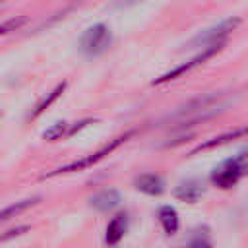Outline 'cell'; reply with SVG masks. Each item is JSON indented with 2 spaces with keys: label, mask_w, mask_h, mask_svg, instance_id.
Instances as JSON below:
<instances>
[{
  "label": "cell",
  "mask_w": 248,
  "mask_h": 248,
  "mask_svg": "<svg viewBox=\"0 0 248 248\" xmlns=\"http://www.w3.org/2000/svg\"><path fill=\"white\" fill-rule=\"evenodd\" d=\"M132 134H134V132H126L124 136H118V138L110 140L108 143H105L103 147H99L95 153H89V155H85V157H81V159H78V161H72V163H68V165H62V167H58V169L46 172L45 178L58 176V174H68V172H79V170H85V169L93 167L95 163H99L101 159H105L107 155H110L116 147H120L122 143H126V141L132 138Z\"/></svg>",
  "instance_id": "1"
},
{
  "label": "cell",
  "mask_w": 248,
  "mask_h": 248,
  "mask_svg": "<svg viewBox=\"0 0 248 248\" xmlns=\"http://www.w3.org/2000/svg\"><path fill=\"white\" fill-rule=\"evenodd\" d=\"M66 85H68L66 81H60V83H58V85H56V87H54V89H52V91H50V93H48V95H46V97H45L41 103H37V107L33 108V112L29 114V118L33 120V118H37L41 112H45V110H46V108H48V107H50V105H52V103H54V101H56V99H58V97L64 93Z\"/></svg>",
  "instance_id": "11"
},
{
  "label": "cell",
  "mask_w": 248,
  "mask_h": 248,
  "mask_svg": "<svg viewBox=\"0 0 248 248\" xmlns=\"http://www.w3.org/2000/svg\"><path fill=\"white\" fill-rule=\"evenodd\" d=\"M157 217H159V221H161V225H163V231H165V234H174L176 231H178V227H180V219H178V213H176V209L172 207V205H161L159 209H157Z\"/></svg>",
  "instance_id": "10"
},
{
  "label": "cell",
  "mask_w": 248,
  "mask_h": 248,
  "mask_svg": "<svg viewBox=\"0 0 248 248\" xmlns=\"http://www.w3.org/2000/svg\"><path fill=\"white\" fill-rule=\"evenodd\" d=\"M91 122H95V120H93V118H83V120H79V122H76V124H74L72 128H68V132H66V134H68V136H74V134H76L78 130H81V128H85V126H87V124H91Z\"/></svg>",
  "instance_id": "17"
},
{
  "label": "cell",
  "mask_w": 248,
  "mask_h": 248,
  "mask_svg": "<svg viewBox=\"0 0 248 248\" xmlns=\"http://www.w3.org/2000/svg\"><path fill=\"white\" fill-rule=\"evenodd\" d=\"M223 48V43H219V45H211V46H205L200 54H196L192 60H188L186 64H180V66H176L174 70H170V72H167V74H163V76H159L157 79H153V85H159V83H165V81H170V79H176L178 76H182V74H186V72H190L192 68H196V66H200V64H203L207 58H211L213 54H217L219 50Z\"/></svg>",
  "instance_id": "4"
},
{
  "label": "cell",
  "mask_w": 248,
  "mask_h": 248,
  "mask_svg": "<svg viewBox=\"0 0 248 248\" xmlns=\"http://www.w3.org/2000/svg\"><path fill=\"white\" fill-rule=\"evenodd\" d=\"M120 203V194L118 190L114 188H105L101 192H97L95 196H91L89 200V205L101 213H107V211H112L116 205Z\"/></svg>",
  "instance_id": "8"
},
{
  "label": "cell",
  "mask_w": 248,
  "mask_h": 248,
  "mask_svg": "<svg viewBox=\"0 0 248 248\" xmlns=\"http://www.w3.org/2000/svg\"><path fill=\"white\" fill-rule=\"evenodd\" d=\"M246 170H248L246 151H240L236 157L227 159V161H223L221 165H217V167L211 170L209 178H211V182H213L217 188L229 190V188L236 186V182L246 174Z\"/></svg>",
  "instance_id": "2"
},
{
  "label": "cell",
  "mask_w": 248,
  "mask_h": 248,
  "mask_svg": "<svg viewBox=\"0 0 248 248\" xmlns=\"http://www.w3.org/2000/svg\"><path fill=\"white\" fill-rule=\"evenodd\" d=\"M136 190L147 194V196H161L165 192V180L157 172H141L134 178Z\"/></svg>",
  "instance_id": "6"
},
{
  "label": "cell",
  "mask_w": 248,
  "mask_h": 248,
  "mask_svg": "<svg viewBox=\"0 0 248 248\" xmlns=\"http://www.w3.org/2000/svg\"><path fill=\"white\" fill-rule=\"evenodd\" d=\"M240 23V19L238 17H231V19H225L223 23H219L217 27H211V29H207L205 33H202V35H198L196 39H194V45H207V46H211V45H219V43H223V39L236 27Z\"/></svg>",
  "instance_id": "5"
},
{
  "label": "cell",
  "mask_w": 248,
  "mask_h": 248,
  "mask_svg": "<svg viewBox=\"0 0 248 248\" xmlns=\"http://www.w3.org/2000/svg\"><path fill=\"white\" fill-rule=\"evenodd\" d=\"M25 21H27V17H12V19H8V21H4V23H0V35H6V33H12V31H17L21 25H25Z\"/></svg>",
  "instance_id": "16"
},
{
  "label": "cell",
  "mask_w": 248,
  "mask_h": 248,
  "mask_svg": "<svg viewBox=\"0 0 248 248\" xmlns=\"http://www.w3.org/2000/svg\"><path fill=\"white\" fill-rule=\"evenodd\" d=\"M126 231H128V215H126V213H118V215H114V217L108 221V225H107V231H105V242H107L108 246L118 244V242L124 238Z\"/></svg>",
  "instance_id": "9"
},
{
  "label": "cell",
  "mask_w": 248,
  "mask_h": 248,
  "mask_svg": "<svg viewBox=\"0 0 248 248\" xmlns=\"http://www.w3.org/2000/svg\"><path fill=\"white\" fill-rule=\"evenodd\" d=\"M205 192V186L202 180H196V178H188V180H182L176 188H174V196L182 202H188V203H196Z\"/></svg>",
  "instance_id": "7"
},
{
  "label": "cell",
  "mask_w": 248,
  "mask_h": 248,
  "mask_svg": "<svg viewBox=\"0 0 248 248\" xmlns=\"http://www.w3.org/2000/svg\"><path fill=\"white\" fill-rule=\"evenodd\" d=\"M0 118H2V110H0Z\"/></svg>",
  "instance_id": "19"
},
{
  "label": "cell",
  "mask_w": 248,
  "mask_h": 248,
  "mask_svg": "<svg viewBox=\"0 0 248 248\" xmlns=\"http://www.w3.org/2000/svg\"><path fill=\"white\" fill-rule=\"evenodd\" d=\"M180 248H213V244H211V240H209V236H207V232L203 231H196V234L184 244V246H180Z\"/></svg>",
  "instance_id": "14"
},
{
  "label": "cell",
  "mask_w": 248,
  "mask_h": 248,
  "mask_svg": "<svg viewBox=\"0 0 248 248\" xmlns=\"http://www.w3.org/2000/svg\"><path fill=\"white\" fill-rule=\"evenodd\" d=\"M110 45H112V33L105 23H95L87 27L79 39V50L85 56H99L105 50H108Z\"/></svg>",
  "instance_id": "3"
},
{
  "label": "cell",
  "mask_w": 248,
  "mask_h": 248,
  "mask_svg": "<svg viewBox=\"0 0 248 248\" xmlns=\"http://www.w3.org/2000/svg\"><path fill=\"white\" fill-rule=\"evenodd\" d=\"M66 132H68V124H66V122H54L50 128H46V130L43 132V138L48 140V141H56V140H60Z\"/></svg>",
  "instance_id": "15"
},
{
  "label": "cell",
  "mask_w": 248,
  "mask_h": 248,
  "mask_svg": "<svg viewBox=\"0 0 248 248\" xmlns=\"http://www.w3.org/2000/svg\"><path fill=\"white\" fill-rule=\"evenodd\" d=\"M25 231H29V227H27V225L17 227V229H12V231H8L6 234H2V236H0V240H8V238H12V236H19V234H23Z\"/></svg>",
  "instance_id": "18"
},
{
  "label": "cell",
  "mask_w": 248,
  "mask_h": 248,
  "mask_svg": "<svg viewBox=\"0 0 248 248\" xmlns=\"http://www.w3.org/2000/svg\"><path fill=\"white\" fill-rule=\"evenodd\" d=\"M37 202H39V198L35 196V198H27V200H21V202H16V203H12V205L4 207V209L0 211V223H4V221H8V219H12V217H16V215H19L21 211L29 209V207H31V205H35Z\"/></svg>",
  "instance_id": "12"
},
{
  "label": "cell",
  "mask_w": 248,
  "mask_h": 248,
  "mask_svg": "<svg viewBox=\"0 0 248 248\" xmlns=\"http://www.w3.org/2000/svg\"><path fill=\"white\" fill-rule=\"evenodd\" d=\"M236 136H244V128H238V130H234V132H229V134H223V136H219V138H211L209 141H203V143H200L194 151H192V155H196L198 151H205V149H211V147H215V145H223V143H227L229 140H234Z\"/></svg>",
  "instance_id": "13"
}]
</instances>
